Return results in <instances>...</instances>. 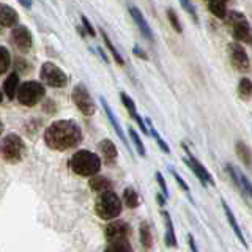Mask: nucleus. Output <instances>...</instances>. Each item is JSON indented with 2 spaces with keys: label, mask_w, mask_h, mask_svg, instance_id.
<instances>
[{
  "label": "nucleus",
  "mask_w": 252,
  "mask_h": 252,
  "mask_svg": "<svg viewBox=\"0 0 252 252\" xmlns=\"http://www.w3.org/2000/svg\"><path fill=\"white\" fill-rule=\"evenodd\" d=\"M132 51H134V54L137 55V57L144 59V60H147V59H148V57H147V54H144V51H142L139 46H134V49H132Z\"/></svg>",
  "instance_id": "38"
},
{
  "label": "nucleus",
  "mask_w": 252,
  "mask_h": 252,
  "mask_svg": "<svg viewBox=\"0 0 252 252\" xmlns=\"http://www.w3.org/2000/svg\"><path fill=\"white\" fill-rule=\"evenodd\" d=\"M120 98H122V102H123V106L128 109V112L131 114V115H134L137 112V109H136V104H134V101L128 96V94H126L125 92H122L120 93Z\"/></svg>",
  "instance_id": "33"
},
{
  "label": "nucleus",
  "mask_w": 252,
  "mask_h": 252,
  "mask_svg": "<svg viewBox=\"0 0 252 252\" xmlns=\"http://www.w3.org/2000/svg\"><path fill=\"white\" fill-rule=\"evenodd\" d=\"M156 181H158V185L161 186V191H162L164 197H169V191H167V183H165V180H164V177H162V173L156 172Z\"/></svg>",
  "instance_id": "36"
},
{
  "label": "nucleus",
  "mask_w": 252,
  "mask_h": 252,
  "mask_svg": "<svg viewBox=\"0 0 252 252\" xmlns=\"http://www.w3.org/2000/svg\"><path fill=\"white\" fill-rule=\"evenodd\" d=\"M44 85L41 82H36V81H29V82H24L19 89L16 96H18V101L21 102L22 106H35L38 104L39 101L44 98Z\"/></svg>",
  "instance_id": "5"
},
{
  "label": "nucleus",
  "mask_w": 252,
  "mask_h": 252,
  "mask_svg": "<svg viewBox=\"0 0 252 252\" xmlns=\"http://www.w3.org/2000/svg\"><path fill=\"white\" fill-rule=\"evenodd\" d=\"M167 18H169V22L172 24V27L175 29V32H178V33H181L183 32V29H181V24H180V19H178V14L172 10V8H169L167 10Z\"/></svg>",
  "instance_id": "31"
},
{
  "label": "nucleus",
  "mask_w": 252,
  "mask_h": 252,
  "mask_svg": "<svg viewBox=\"0 0 252 252\" xmlns=\"http://www.w3.org/2000/svg\"><path fill=\"white\" fill-rule=\"evenodd\" d=\"M128 132H129V137H131V140H132L134 147H136V150H137V153H139L142 158H145V156H147V153H145V147H144V144H142V140H140V137H139V134L136 132V129H132L131 126H129Z\"/></svg>",
  "instance_id": "28"
},
{
  "label": "nucleus",
  "mask_w": 252,
  "mask_h": 252,
  "mask_svg": "<svg viewBox=\"0 0 252 252\" xmlns=\"http://www.w3.org/2000/svg\"><path fill=\"white\" fill-rule=\"evenodd\" d=\"M0 155L8 162H19L26 155V144L18 134H6L0 142Z\"/></svg>",
  "instance_id": "4"
},
{
  "label": "nucleus",
  "mask_w": 252,
  "mask_h": 252,
  "mask_svg": "<svg viewBox=\"0 0 252 252\" xmlns=\"http://www.w3.org/2000/svg\"><path fill=\"white\" fill-rule=\"evenodd\" d=\"M104 233L107 241L128 240V236L131 235V227L126 222H123V220H114V222L107 224Z\"/></svg>",
  "instance_id": "11"
},
{
  "label": "nucleus",
  "mask_w": 252,
  "mask_h": 252,
  "mask_svg": "<svg viewBox=\"0 0 252 252\" xmlns=\"http://www.w3.org/2000/svg\"><path fill=\"white\" fill-rule=\"evenodd\" d=\"M123 202L128 205L129 208L139 207V194L134 191L132 188H126L123 191Z\"/></svg>",
  "instance_id": "25"
},
{
  "label": "nucleus",
  "mask_w": 252,
  "mask_h": 252,
  "mask_svg": "<svg viewBox=\"0 0 252 252\" xmlns=\"http://www.w3.org/2000/svg\"><path fill=\"white\" fill-rule=\"evenodd\" d=\"M180 3H181V6H183L189 14L192 16V19H194V21H199V19H197L195 10H194V5H192L191 2H189V0H180Z\"/></svg>",
  "instance_id": "35"
},
{
  "label": "nucleus",
  "mask_w": 252,
  "mask_h": 252,
  "mask_svg": "<svg viewBox=\"0 0 252 252\" xmlns=\"http://www.w3.org/2000/svg\"><path fill=\"white\" fill-rule=\"evenodd\" d=\"M188 240H189V246H191V251H197V246H195V241H194V236L191 235V233H189L188 235Z\"/></svg>",
  "instance_id": "39"
},
{
  "label": "nucleus",
  "mask_w": 252,
  "mask_h": 252,
  "mask_svg": "<svg viewBox=\"0 0 252 252\" xmlns=\"http://www.w3.org/2000/svg\"><path fill=\"white\" fill-rule=\"evenodd\" d=\"M82 24H84V29H85V32L89 33L90 36H94L96 35V32H94V29H93V26L89 22V19L85 18V16H82Z\"/></svg>",
  "instance_id": "37"
},
{
  "label": "nucleus",
  "mask_w": 252,
  "mask_h": 252,
  "mask_svg": "<svg viewBox=\"0 0 252 252\" xmlns=\"http://www.w3.org/2000/svg\"><path fill=\"white\" fill-rule=\"evenodd\" d=\"M71 98H73V102L76 104V107L81 110L85 117H92L94 114V110H96L93 98L90 96V93L84 84H77L74 87L73 93H71Z\"/></svg>",
  "instance_id": "7"
},
{
  "label": "nucleus",
  "mask_w": 252,
  "mask_h": 252,
  "mask_svg": "<svg viewBox=\"0 0 252 252\" xmlns=\"http://www.w3.org/2000/svg\"><path fill=\"white\" fill-rule=\"evenodd\" d=\"M19 2L26 6V8H30L32 6V0H19Z\"/></svg>",
  "instance_id": "41"
},
{
  "label": "nucleus",
  "mask_w": 252,
  "mask_h": 252,
  "mask_svg": "<svg viewBox=\"0 0 252 252\" xmlns=\"http://www.w3.org/2000/svg\"><path fill=\"white\" fill-rule=\"evenodd\" d=\"M69 167L76 175L92 177L96 175L101 169V159L98 155H94L89 150H79L69 159Z\"/></svg>",
  "instance_id": "2"
},
{
  "label": "nucleus",
  "mask_w": 252,
  "mask_h": 252,
  "mask_svg": "<svg viewBox=\"0 0 252 252\" xmlns=\"http://www.w3.org/2000/svg\"><path fill=\"white\" fill-rule=\"evenodd\" d=\"M162 216L165 222V244L167 246H177V236H175V230H173L170 215L167 211H162Z\"/></svg>",
  "instance_id": "20"
},
{
  "label": "nucleus",
  "mask_w": 252,
  "mask_h": 252,
  "mask_svg": "<svg viewBox=\"0 0 252 252\" xmlns=\"http://www.w3.org/2000/svg\"><path fill=\"white\" fill-rule=\"evenodd\" d=\"M208 2H210V0H208Z\"/></svg>",
  "instance_id": "44"
},
{
  "label": "nucleus",
  "mask_w": 252,
  "mask_h": 252,
  "mask_svg": "<svg viewBox=\"0 0 252 252\" xmlns=\"http://www.w3.org/2000/svg\"><path fill=\"white\" fill-rule=\"evenodd\" d=\"M98 150H99V153L102 156V159H104V162L107 165H114L117 162V156H118V152H117V147L114 145V142L112 140H109V139H104V140H101L99 142V145H98Z\"/></svg>",
  "instance_id": "15"
},
{
  "label": "nucleus",
  "mask_w": 252,
  "mask_h": 252,
  "mask_svg": "<svg viewBox=\"0 0 252 252\" xmlns=\"http://www.w3.org/2000/svg\"><path fill=\"white\" fill-rule=\"evenodd\" d=\"M2 99H3V94H2V92H0V102H2Z\"/></svg>",
  "instance_id": "42"
},
{
  "label": "nucleus",
  "mask_w": 252,
  "mask_h": 252,
  "mask_svg": "<svg viewBox=\"0 0 252 252\" xmlns=\"http://www.w3.org/2000/svg\"><path fill=\"white\" fill-rule=\"evenodd\" d=\"M0 131H2V122H0Z\"/></svg>",
  "instance_id": "43"
},
{
  "label": "nucleus",
  "mask_w": 252,
  "mask_h": 252,
  "mask_svg": "<svg viewBox=\"0 0 252 252\" xmlns=\"http://www.w3.org/2000/svg\"><path fill=\"white\" fill-rule=\"evenodd\" d=\"M19 21L18 11L11 8L10 5H5L0 2V27H14Z\"/></svg>",
  "instance_id": "14"
},
{
  "label": "nucleus",
  "mask_w": 252,
  "mask_h": 252,
  "mask_svg": "<svg viewBox=\"0 0 252 252\" xmlns=\"http://www.w3.org/2000/svg\"><path fill=\"white\" fill-rule=\"evenodd\" d=\"M230 21L233 22V36L240 41H249V24L241 13H230Z\"/></svg>",
  "instance_id": "12"
},
{
  "label": "nucleus",
  "mask_w": 252,
  "mask_h": 252,
  "mask_svg": "<svg viewBox=\"0 0 252 252\" xmlns=\"http://www.w3.org/2000/svg\"><path fill=\"white\" fill-rule=\"evenodd\" d=\"M222 208H224V211H225V216H227L228 224H230V227H232V230L235 232V235H236V236H238V240L243 243V246H248L246 238H244V235H243V232H241V228H240L238 222H236V219H235V215L232 213V210L228 208V205H227L224 200H222Z\"/></svg>",
  "instance_id": "18"
},
{
  "label": "nucleus",
  "mask_w": 252,
  "mask_h": 252,
  "mask_svg": "<svg viewBox=\"0 0 252 252\" xmlns=\"http://www.w3.org/2000/svg\"><path fill=\"white\" fill-rule=\"evenodd\" d=\"M210 11L216 16V18L222 19L227 16V2L225 0H210L208 2Z\"/></svg>",
  "instance_id": "22"
},
{
  "label": "nucleus",
  "mask_w": 252,
  "mask_h": 252,
  "mask_svg": "<svg viewBox=\"0 0 252 252\" xmlns=\"http://www.w3.org/2000/svg\"><path fill=\"white\" fill-rule=\"evenodd\" d=\"M89 186L92 188V191H96V192H104V191H109V189H112L110 180L106 177H99V175H92Z\"/></svg>",
  "instance_id": "19"
},
{
  "label": "nucleus",
  "mask_w": 252,
  "mask_h": 252,
  "mask_svg": "<svg viewBox=\"0 0 252 252\" xmlns=\"http://www.w3.org/2000/svg\"><path fill=\"white\" fill-rule=\"evenodd\" d=\"M238 93L243 99H248L252 96V82L248 77H243L240 84H238Z\"/></svg>",
  "instance_id": "27"
},
{
  "label": "nucleus",
  "mask_w": 252,
  "mask_h": 252,
  "mask_svg": "<svg viewBox=\"0 0 252 252\" xmlns=\"http://www.w3.org/2000/svg\"><path fill=\"white\" fill-rule=\"evenodd\" d=\"M158 203H159L161 207H164V205H165V200H164V194H162V195L158 194Z\"/></svg>",
  "instance_id": "40"
},
{
  "label": "nucleus",
  "mask_w": 252,
  "mask_h": 252,
  "mask_svg": "<svg viewBox=\"0 0 252 252\" xmlns=\"http://www.w3.org/2000/svg\"><path fill=\"white\" fill-rule=\"evenodd\" d=\"M122 200L112 189L109 191L101 192V195L96 199V205H94V210H96V215L101 219H115L117 216H120L122 213Z\"/></svg>",
  "instance_id": "3"
},
{
  "label": "nucleus",
  "mask_w": 252,
  "mask_h": 252,
  "mask_svg": "<svg viewBox=\"0 0 252 252\" xmlns=\"http://www.w3.org/2000/svg\"><path fill=\"white\" fill-rule=\"evenodd\" d=\"M228 51H230V60L233 63V66L240 71V73H248L249 71V57L244 47L238 43H232L228 46Z\"/></svg>",
  "instance_id": "10"
},
{
  "label": "nucleus",
  "mask_w": 252,
  "mask_h": 252,
  "mask_svg": "<svg viewBox=\"0 0 252 252\" xmlns=\"http://www.w3.org/2000/svg\"><path fill=\"white\" fill-rule=\"evenodd\" d=\"M238 177H240V185H241V191L246 194V195H249V197H252V183L251 181L246 178V175H243L241 172H238Z\"/></svg>",
  "instance_id": "32"
},
{
  "label": "nucleus",
  "mask_w": 252,
  "mask_h": 252,
  "mask_svg": "<svg viewBox=\"0 0 252 252\" xmlns=\"http://www.w3.org/2000/svg\"><path fill=\"white\" fill-rule=\"evenodd\" d=\"M101 36L102 39H104V43H106V47L109 49V52L112 54V57L115 59V62L118 63V65H125V59L122 57V54L117 51V47L112 44V41H110V38L107 36V33L104 32V29H101Z\"/></svg>",
  "instance_id": "24"
},
{
  "label": "nucleus",
  "mask_w": 252,
  "mask_h": 252,
  "mask_svg": "<svg viewBox=\"0 0 252 252\" xmlns=\"http://www.w3.org/2000/svg\"><path fill=\"white\" fill-rule=\"evenodd\" d=\"M129 13H131V18L134 19V22L137 24L139 30L142 32V35H144V36L148 39V41H153V39H155L153 32H152V29H150L148 22H147V19L144 18V14H142V11L139 10V8H136V6H129Z\"/></svg>",
  "instance_id": "13"
},
{
  "label": "nucleus",
  "mask_w": 252,
  "mask_h": 252,
  "mask_svg": "<svg viewBox=\"0 0 252 252\" xmlns=\"http://www.w3.org/2000/svg\"><path fill=\"white\" fill-rule=\"evenodd\" d=\"M11 43L18 47L19 51L27 52L32 49V44H33V38L27 27L24 26H16L11 30Z\"/></svg>",
  "instance_id": "9"
},
{
  "label": "nucleus",
  "mask_w": 252,
  "mask_h": 252,
  "mask_svg": "<svg viewBox=\"0 0 252 252\" xmlns=\"http://www.w3.org/2000/svg\"><path fill=\"white\" fill-rule=\"evenodd\" d=\"M183 148H185V152L188 153V158H186V159L183 158L185 164L195 173V177L202 181V185H203V186H207V183H210L211 186H215V180H213L211 173H210L207 169H205V165H202V162H200L199 159H197V158H195L191 152H189L188 147H186L185 144H183Z\"/></svg>",
  "instance_id": "8"
},
{
  "label": "nucleus",
  "mask_w": 252,
  "mask_h": 252,
  "mask_svg": "<svg viewBox=\"0 0 252 252\" xmlns=\"http://www.w3.org/2000/svg\"><path fill=\"white\" fill-rule=\"evenodd\" d=\"M106 251H110V252L126 251V252H129V251H132V246L129 244L128 240H117V241H109V246L106 248Z\"/></svg>",
  "instance_id": "26"
},
{
  "label": "nucleus",
  "mask_w": 252,
  "mask_h": 252,
  "mask_svg": "<svg viewBox=\"0 0 252 252\" xmlns=\"http://www.w3.org/2000/svg\"><path fill=\"white\" fill-rule=\"evenodd\" d=\"M140 243L145 249H152L153 246V236H152V228L147 222L140 224Z\"/></svg>",
  "instance_id": "23"
},
{
  "label": "nucleus",
  "mask_w": 252,
  "mask_h": 252,
  "mask_svg": "<svg viewBox=\"0 0 252 252\" xmlns=\"http://www.w3.org/2000/svg\"><path fill=\"white\" fill-rule=\"evenodd\" d=\"M39 77H41V81L46 85L54 87V89H62V87H65L68 84L66 74L63 73L57 65H54L51 62L43 63L41 71H39Z\"/></svg>",
  "instance_id": "6"
},
{
  "label": "nucleus",
  "mask_w": 252,
  "mask_h": 252,
  "mask_svg": "<svg viewBox=\"0 0 252 252\" xmlns=\"http://www.w3.org/2000/svg\"><path fill=\"white\" fill-rule=\"evenodd\" d=\"M99 101H101V104H102V109H104V112H106V115H107V118H109V122L112 123V126H114V129H115V132H117V136L120 137V140L125 144V147L129 150L131 152V148H129V142L126 140V136H125V132H123V129H122V126H120V123H118V120L115 118V115H114V112H112V109L109 107V104H107V101L104 99V96H101L99 98Z\"/></svg>",
  "instance_id": "16"
},
{
  "label": "nucleus",
  "mask_w": 252,
  "mask_h": 252,
  "mask_svg": "<svg viewBox=\"0 0 252 252\" xmlns=\"http://www.w3.org/2000/svg\"><path fill=\"white\" fill-rule=\"evenodd\" d=\"M170 173H172V175H173V178H175V181H177V183L180 185V188L183 189L185 192H188V194H189V186H188V183H186V181H185L183 178L180 177V173H178L177 170H173V169H170Z\"/></svg>",
  "instance_id": "34"
},
{
  "label": "nucleus",
  "mask_w": 252,
  "mask_h": 252,
  "mask_svg": "<svg viewBox=\"0 0 252 252\" xmlns=\"http://www.w3.org/2000/svg\"><path fill=\"white\" fill-rule=\"evenodd\" d=\"M147 125H148V129H150V132H152V136H153V137L156 139V142H158V145H159V148L162 150L164 153H167V155H169V153H170V148H169V145L165 144V142H164V139H162V137L159 136V134L156 132V129L153 128V125H152V122L148 120V118H147Z\"/></svg>",
  "instance_id": "29"
},
{
  "label": "nucleus",
  "mask_w": 252,
  "mask_h": 252,
  "mask_svg": "<svg viewBox=\"0 0 252 252\" xmlns=\"http://www.w3.org/2000/svg\"><path fill=\"white\" fill-rule=\"evenodd\" d=\"M10 62H11L10 52H8L3 46H0V76H2L8 69V66H10Z\"/></svg>",
  "instance_id": "30"
},
{
  "label": "nucleus",
  "mask_w": 252,
  "mask_h": 252,
  "mask_svg": "<svg viewBox=\"0 0 252 252\" xmlns=\"http://www.w3.org/2000/svg\"><path fill=\"white\" fill-rule=\"evenodd\" d=\"M236 155H238V158L248 165V167H252V153H251L249 147L241 140L236 142Z\"/></svg>",
  "instance_id": "21"
},
{
  "label": "nucleus",
  "mask_w": 252,
  "mask_h": 252,
  "mask_svg": "<svg viewBox=\"0 0 252 252\" xmlns=\"http://www.w3.org/2000/svg\"><path fill=\"white\" fill-rule=\"evenodd\" d=\"M18 89H19V74H18V71H14V73H11L6 77V81L3 84V92L6 94V98L14 99Z\"/></svg>",
  "instance_id": "17"
},
{
  "label": "nucleus",
  "mask_w": 252,
  "mask_h": 252,
  "mask_svg": "<svg viewBox=\"0 0 252 252\" xmlns=\"http://www.w3.org/2000/svg\"><path fill=\"white\" fill-rule=\"evenodd\" d=\"M82 139V129L76 122L73 120H57L44 132L46 145L52 150L65 152L76 147Z\"/></svg>",
  "instance_id": "1"
}]
</instances>
